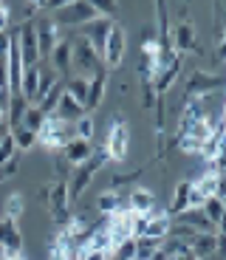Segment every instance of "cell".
<instances>
[{
    "mask_svg": "<svg viewBox=\"0 0 226 260\" xmlns=\"http://www.w3.org/2000/svg\"><path fill=\"white\" fill-rule=\"evenodd\" d=\"M20 93L26 96L28 105L37 102V93H40V62L31 65V68H26L23 71V82H20Z\"/></svg>",
    "mask_w": 226,
    "mask_h": 260,
    "instance_id": "603a6c76",
    "label": "cell"
},
{
    "mask_svg": "<svg viewBox=\"0 0 226 260\" xmlns=\"http://www.w3.org/2000/svg\"><path fill=\"white\" fill-rule=\"evenodd\" d=\"M99 215H113L119 209H124V195L116 192V189H105V192L96 195V201H93Z\"/></svg>",
    "mask_w": 226,
    "mask_h": 260,
    "instance_id": "7402d4cb",
    "label": "cell"
},
{
    "mask_svg": "<svg viewBox=\"0 0 226 260\" xmlns=\"http://www.w3.org/2000/svg\"><path fill=\"white\" fill-rule=\"evenodd\" d=\"M201 209H204V215H207L218 229L223 226V195H209V198H204Z\"/></svg>",
    "mask_w": 226,
    "mask_h": 260,
    "instance_id": "484cf974",
    "label": "cell"
},
{
    "mask_svg": "<svg viewBox=\"0 0 226 260\" xmlns=\"http://www.w3.org/2000/svg\"><path fill=\"white\" fill-rule=\"evenodd\" d=\"M6 105H9V99H3V96H0V127L6 124ZM6 127H9V124H6Z\"/></svg>",
    "mask_w": 226,
    "mask_h": 260,
    "instance_id": "b9f144b4",
    "label": "cell"
},
{
    "mask_svg": "<svg viewBox=\"0 0 226 260\" xmlns=\"http://www.w3.org/2000/svg\"><path fill=\"white\" fill-rule=\"evenodd\" d=\"M108 93V74H96L93 79H88V93H85V111H93L105 102Z\"/></svg>",
    "mask_w": 226,
    "mask_h": 260,
    "instance_id": "ac0fdd59",
    "label": "cell"
},
{
    "mask_svg": "<svg viewBox=\"0 0 226 260\" xmlns=\"http://www.w3.org/2000/svg\"><path fill=\"white\" fill-rule=\"evenodd\" d=\"M74 136L93 142V136H96V122H93L90 116H79L77 122H74Z\"/></svg>",
    "mask_w": 226,
    "mask_h": 260,
    "instance_id": "d6a6232c",
    "label": "cell"
},
{
    "mask_svg": "<svg viewBox=\"0 0 226 260\" xmlns=\"http://www.w3.org/2000/svg\"><path fill=\"white\" fill-rule=\"evenodd\" d=\"M0 260H26L23 252H0Z\"/></svg>",
    "mask_w": 226,
    "mask_h": 260,
    "instance_id": "60d3db41",
    "label": "cell"
},
{
    "mask_svg": "<svg viewBox=\"0 0 226 260\" xmlns=\"http://www.w3.org/2000/svg\"><path fill=\"white\" fill-rule=\"evenodd\" d=\"M223 88V79L218 74H207V71H195L189 74V79L184 82V96H204V93H215Z\"/></svg>",
    "mask_w": 226,
    "mask_h": 260,
    "instance_id": "30bf717a",
    "label": "cell"
},
{
    "mask_svg": "<svg viewBox=\"0 0 226 260\" xmlns=\"http://www.w3.org/2000/svg\"><path fill=\"white\" fill-rule=\"evenodd\" d=\"M59 31H62V26H59L54 17H40V20H34V34H37V46H40L43 59L48 57V54H51V48L65 37V34H59Z\"/></svg>",
    "mask_w": 226,
    "mask_h": 260,
    "instance_id": "ba28073f",
    "label": "cell"
},
{
    "mask_svg": "<svg viewBox=\"0 0 226 260\" xmlns=\"http://www.w3.org/2000/svg\"><path fill=\"white\" fill-rule=\"evenodd\" d=\"M20 215H26V198L20 192H12L3 201V215L0 218H9V221H20Z\"/></svg>",
    "mask_w": 226,
    "mask_h": 260,
    "instance_id": "4316f807",
    "label": "cell"
},
{
    "mask_svg": "<svg viewBox=\"0 0 226 260\" xmlns=\"http://www.w3.org/2000/svg\"><path fill=\"white\" fill-rule=\"evenodd\" d=\"M187 249L198 260L209 257V254H215V252H223V229H220V232H201V235H195Z\"/></svg>",
    "mask_w": 226,
    "mask_h": 260,
    "instance_id": "7c38bea8",
    "label": "cell"
},
{
    "mask_svg": "<svg viewBox=\"0 0 226 260\" xmlns=\"http://www.w3.org/2000/svg\"><path fill=\"white\" fill-rule=\"evenodd\" d=\"M173 226V218L167 212H150L147 218V226H144V235L142 238H153V241H164Z\"/></svg>",
    "mask_w": 226,
    "mask_h": 260,
    "instance_id": "d6986e66",
    "label": "cell"
},
{
    "mask_svg": "<svg viewBox=\"0 0 226 260\" xmlns=\"http://www.w3.org/2000/svg\"><path fill=\"white\" fill-rule=\"evenodd\" d=\"M124 51H127V34H124V28L119 26V23H113L108 31V40H105L102 46V62L105 68H119L124 59Z\"/></svg>",
    "mask_w": 226,
    "mask_h": 260,
    "instance_id": "277c9868",
    "label": "cell"
},
{
    "mask_svg": "<svg viewBox=\"0 0 226 260\" xmlns=\"http://www.w3.org/2000/svg\"><path fill=\"white\" fill-rule=\"evenodd\" d=\"M54 116H59L62 122H71V124H74L79 116H85V108H82V102H77L74 96H68V93L62 91L57 108H54Z\"/></svg>",
    "mask_w": 226,
    "mask_h": 260,
    "instance_id": "44dd1931",
    "label": "cell"
},
{
    "mask_svg": "<svg viewBox=\"0 0 226 260\" xmlns=\"http://www.w3.org/2000/svg\"><path fill=\"white\" fill-rule=\"evenodd\" d=\"M113 23H116V20L93 17V20H88L85 26H79V37L88 40V43H90L93 48H96V51H102L105 40H108V31H110V26H113Z\"/></svg>",
    "mask_w": 226,
    "mask_h": 260,
    "instance_id": "4fadbf2b",
    "label": "cell"
},
{
    "mask_svg": "<svg viewBox=\"0 0 226 260\" xmlns=\"http://www.w3.org/2000/svg\"><path fill=\"white\" fill-rule=\"evenodd\" d=\"M170 260H198V257H195V254L189 252V249H181V252H178V254H173Z\"/></svg>",
    "mask_w": 226,
    "mask_h": 260,
    "instance_id": "ab89813d",
    "label": "cell"
},
{
    "mask_svg": "<svg viewBox=\"0 0 226 260\" xmlns=\"http://www.w3.org/2000/svg\"><path fill=\"white\" fill-rule=\"evenodd\" d=\"M124 195V209L136 215H150L155 212V192L147 187H127L122 189Z\"/></svg>",
    "mask_w": 226,
    "mask_h": 260,
    "instance_id": "9c48e42d",
    "label": "cell"
},
{
    "mask_svg": "<svg viewBox=\"0 0 226 260\" xmlns=\"http://www.w3.org/2000/svg\"><path fill=\"white\" fill-rule=\"evenodd\" d=\"M173 221H178V223H184L187 229H192L195 235H201V232H220L218 226H215L212 221H209L207 215H204V209H184L181 215H175Z\"/></svg>",
    "mask_w": 226,
    "mask_h": 260,
    "instance_id": "9a60e30c",
    "label": "cell"
},
{
    "mask_svg": "<svg viewBox=\"0 0 226 260\" xmlns=\"http://www.w3.org/2000/svg\"><path fill=\"white\" fill-rule=\"evenodd\" d=\"M192 184V189H198L204 198H209V195H223V176H215V173H209V170H204Z\"/></svg>",
    "mask_w": 226,
    "mask_h": 260,
    "instance_id": "ffe728a7",
    "label": "cell"
},
{
    "mask_svg": "<svg viewBox=\"0 0 226 260\" xmlns=\"http://www.w3.org/2000/svg\"><path fill=\"white\" fill-rule=\"evenodd\" d=\"M9 43H12V34L0 31V57H6V54H9Z\"/></svg>",
    "mask_w": 226,
    "mask_h": 260,
    "instance_id": "74e56055",
    "label": "cell"
},
{
    "mask_svg": "<svg viewBox=\"0 0 226 260\" xmlns=\"http://www.w3.org/2000/svg\"><path fill=\"white\" fill-rule=\"evenodd\" d=\"M99 17H108V20H116L119 14V0H85Z\"/></svg>",
    "mask_w": 226,
    "mask_h": 260,
    "instance_id": "f1b7e54d",
    "label": "cell"
},
{
    "mask_svg": "<svg viewBox=\"0 0 226 260\" xmlns=\"http://www.w3.org/2000/svg\"><path fill=\"white\" fill-rule=\"evenodd\" d=\"M9 133H12V139H14V147H17V153L37 147V133H31V130L23 127V124H20V127H12Z\"/></svg>",
    "mask_w": 226,
    "mask_h": 260,
    "instance_id": "83f0119b",
    "label": "cell"
},
{
    "mask_svg": "<svg viewBox=\"0 0 226 260\" xmlns=\"http://www.w3.org/2000/svg\"><path fill=\"white\" fill-rule=\"evenodd\" d=\"M65 93H68V96H74L77 102H82V108H85V93H88V79H82V77H71L68 82H65Z\"/></svg>",
    "mask_w": 226,
    "mask_h": 260,
    "instance_id": "4dcf8cb0",
    "label": "cell"
},
{
    "mask_svg": "<svg viewBox=\"0 0 226 260\" xmlns=\"http://www.w3.org/2000/svg\"><path fill=\"white\" fill-rule=\"evenodd\" d=\"M71 71L77 74V77H82V79H93L96 74H105L108 68H105V62H102V54H99L96 48L90 46L88 40H82V37H74V51H71Z\"/></svg>",
    "mask_w": 226,
    "mask_h": 260,
    "instance_id": "6da1fadb",
    "label": "cell"
},
{
    "mask_svg": "<svg viewBox=\"0 0 226 260\" xmlns=\"http://www.w3.org/2000/svg\"><path fill=\"white\" fill-rule=\"evenodd\" d=\"M43 3H45V0H43Z\"/></svg>",
    "mask_w": 226,
    "mask_h": 260,
    "instance_id": "ee69618b",
    "label": "cell"
},
{
    "mask_svg": "<svg viewBox=\"0 0 226 260\" xmlns=\"http://www.w3.org/2000/svg\"><path fill=\"white\" fill-rule=\"evenodd\" d=\"M147 260H170V254H167V252H164V249H162V246H158V249H155V252H153V254H150V257H147Z\"/></svg>",
    "mask_w": 226,
    "mask_h": 260,
    "instance_id": "7bdbcfd3",
    "label": "cell"
},
{
    "mask_svg": "<svg viewBox=\"0 0 226 260\" xmlns=\"http://www.w3.org/2000/svg\"><path fill=\"white\" fill-rule=\"evenodd\" d=\"M79 260H110V252H85L82 249Z\"/></svg>",
    "mask_w": 226,
    "mask_h": 260,
    "instance_id": "8d00e7d4",
    "label": "cell"
},
{
    "mask_svg": "<svg viewBox=\"0 0 226 260\" xmlns=\"http://www.w3.org/2000/svg\"><path fill=\"white\" fill-rule=\"evenodd\" d=\"M195 28L192 23H187V20H178L173 26V31H170V48H173L175 54H187V51H195Z\"/></svg>",
    "mask_w": 226,
    "mask_h": 260,
    "instance_id": "5bb4252c",
    "label": "cell"
},
{
    "mask_svg": "<svg viewBox=\"0 0 226 260\" xmlns=\"http://www.w3.org/2000/svg\"><path fill=\"white\" fill-rule=\"evenodd\" d=\"M54 170H57V181H68L74 167L68 164V158H65L62 153H54Z\"/></svg>",
    "mask_w": 226,
    "mask_h": 260,
    "instance_id": "836d02e7",
    "label": "cell"
},
{
    "mask_svg": "<svg viewBox=\"0 0 226 260\" xmlns=\"http://www.w3.org/2000/svg\"><path fill=\"white\" fill-rule=\"evenodd\" d=\"M0 249L3 252H23V232H20L17 221L0 218Z\"/></svg>",
    "mask_w": 226,
    "mask_h": 260,
    "instance_id": "e0dca14e",
    "label": "cell"
},
{
    "mask_svg": "<svg viewBox=\"0 0 226 260\" xmlns=\"http://www.w3.org/2000/svg\"><path fill=\"white\" fill-rule=\"evenodd\" d=\"M45 207H48V212L54 215V221H57L59 226H65L68 218H71V195H68V184H65V181H54Z\"/></svg>",
    "mask_w": 226,
    "mask_h": 260,
    "instance_id": "52a82bcc",
    "label": "cell"
},
{
    "mask_svg": "<svg viewBox=\"0 0 226 260\" xmlns=\"http://www.w3.org/2000/svg\"><path fill=\"white\" fill-rule=\"evenodd\" d=\"M14 37H17V48H20L23 68H31V65H37L40 59H43V54H40V46H37V34H34V20L23 23V26L14 31Z\"/></svg>",
    "mask_w": 226,
    "mask_h": 260,
    "instance_id": "5b68a950",
    "label": "cell"
},
{
    "mask_svg": "<svg viewBox=\"0 0 226 260\" xmlns=\"http://www.w3.org/2000/svg\"><path fill=\"white\" fill-rule=\"evenodd\" d=\"M14 156H17L14 139H12V133H6V136L0 139V164H3V161H9V158H14Z\"/></svg>",
    "mask_w": 226,
    "mask_h": 260,
    "instance_id": "e575fe53",
    "label": "cell"
},
{
    "mask_svg": "<svg viewBox=\"0 0 226 260\" xmlns=\"http://www.w3.org/2000/svg\"><path fill=\"white\" fill-rule=\"evenodd\" d=\"M74 136V124L62 122L59 116H45V124L40 127L37 133V147L48 150V153H59V150L68 144V139Z\"/></svg>",
    "mask_w": 226,
    "mask_h": 260,
    "instance_id": "7a4b0ae2",
    "label": "cell"
},
{
    "mask_svg": "<svg viewBox=\"0 0 226 260\" xmlns=\"http://www.w3.org/2000/svg\"><path fill=\"white\" fill-rule=\"evenodd\" d=\"M184 209H189V181L175 184L173 201H170V207H167V215H170V218H175V215H181Z\"/></svg>",
    "mask_w": 226,
    "mask_h": 260,
    "instance_id": "d4e9b609",
    "label": "cell"
},
{
    "mask_svg": "<svg viewBox=\"0 0 226 260\" xmlns=\"http://www.w3.org/2000/svg\"><path fill=\"white\" fill-rule=\"evenodd\" d=\"M26 96L23 93H9V105H6V124L9 130L12 127H20V122H23V116H26Z\"/></svg>",
    "mask_w": 226,
    "mask_h": 260,
    "instance_id": "cb8c5ba5",
    "label": "cell"
},
{
    "mask_svg": "<svg viewBox=\"0 0 226 260\" xmlns=\"http://www.w3.org/2000/svg\"><path fill=\"white\" fill-rule=\"evenodd\" d=\"M133 243H136L133 260H147L150 254L155 252V249L162 246V241H153V238H133Z\"/></svg>",
    "mask_w": 226,
    "mask_h": 260,
    "instance_id": "1f68e13d",
    "label": "cell"
},
{
    "mask_svg": "<svg viewBox=\"0 0 226 260\" xmlns=\"http://www.w3.org/2000/svg\"><path fill=\"white\" fill-rule=\"evenodd\" d=\"M51 17L57 20L62 28H79V26H85L88 20L99 17V14L93 12L85 0H74L71 6H65V9H59V12H54Z\"/></svg>",
    "mask_w": 226,
    "mask_h": 260,
    "instance_id": "8992f818",
    "label": "cell"
},
{
    "mask_svg": "<svg viewBox=\"0 0 226 260\" xmlns=\"http://www.w3.org/2000/svg\"><path fill=\"white\" fill-rule=\"evenodd\" d=\"M59 153L68 158V164H71V167H77V164L88 161V158L93 156V142H88V139H79V136H71V139H68V144H65Z\"/></svg>",
    "mask_w": 226,
    "mask_h": 260,
    "instance_id": "2e32d148",
    "label": "cell"
},
{
    "mask_svg": "<svg viewBox=\"0 0 226 260\" xmlns=\"http://www.w3.org/2000/svg\"><path fill=\"white\" fill-rule=\"evenodd\" d=\"M71 3H74V0H45L43 9H48V12H59V9L71 6Z\"/></svg>",
    "mask_w": 226,
    "mask_h": 260,
    "instance_id": "d590c367",
    "label": "cell"
},
{
    "mask_svg": "<svg viewBox=\"0 0 226 260\" xmlns=\"http://www.w3.org/2000/svg\"><path fill=\"white\" fill-rule=\"evenodd\" d=\"M0 31H9V6L0 3Z\"/></svg>",
    "mask_w": 226,
    "mask_h": 260,
    "instance_id": "f35d334b",
    "label": "cell"
},
{
    "mask_svg": "<svg viewBox=\"0 0 226 260\" xmlns=\"http://www.w3.org/2000/svg\"><path fill=\"white\" fill-rule=\"evenodd\" d=\"M20 124H23V127H28L31 133H40V127L45 124V113L40 111L37 105H28V108H26V116H23V122H20Z\"/></svg>",
    "mask_w": 226,
    "mask_h": 260,
    "instance_id": "f546056e",
    "label": "cell"
},
{
    "mask_svg": "<svg viewBox=\"0 0 226 260\" xmlns=\"http://www.w3.org/2000/svg\"><path fill=\"white\" fill-rule=\"evenodd\" d=\"M105 153H108V161H124L127 158V150H130V127L122 116L113 119L108 130V139H105Z\"/></svg>",
    "mask_w": 226,
    "mask_h": 260,
    "instance_id": "3957f363",
    "label": "cell"
},
{
    "mask_svg": "<svg viewBox=\"0 0 226 260\" xmlns=\"http://www.w3.org/2000/svg\"><path fill=\"white\" fill-rule=\"evenodd\" d=\"M71 51H74V37H62L57 46L51 48V54L45 57L48 65L54 68V74H57L62 82H65V77H71Z\"/></svg>",
    "mask_w": 226,
    "mask_h": 260,
    "instance_id": "8fae6325",
    "label": "cell"
}]
</instances>
